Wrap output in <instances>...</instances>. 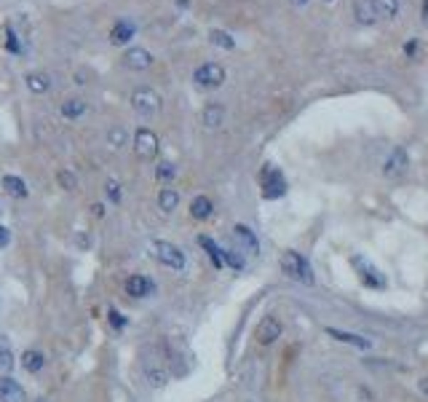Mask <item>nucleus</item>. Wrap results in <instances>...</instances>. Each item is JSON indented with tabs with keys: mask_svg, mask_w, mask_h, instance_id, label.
<instances>
[{
	"mask_svg": "<svg viewBox=\"0 0 428 402\" xmlns=\"http://www.w3.org/2000/svg\"><path fill=\"white\" fill-rule=\"evenodd\" d=\"M281 268H284V274L289 279L295 282H303V284H313V271L308 266V260L300 252H284L281 255Z\"/></svg>",
	"mask_w": 428,
	"mask_h": 402,
	"instance_id": "nucleus-1",
	"label": "nucleus"
},
{
	"mask_svg": "<svg viewBox=\"0 0 428 402\" xmlns=\"http://www.w3.org/2000/svg\"><path fill=\"white\" fill-rule=\"evenodd\" d=\"M260 185H263L265 199H281L286 193V180L284 175L273 167V164H265L263 175H260Z\"/></svg>",
	"mask_w": 428,
	"mask_h": 402,
	"instance_id": "nucleus-2",
	"label": "nucleus"
},
{
	"mask_svg": "<svg viewBox=\"0 0 428 402\" xmlns=\"http://www.w3.org/2000/svg\"><path fill=\"white\" fill-rule=\"evenodd\" d=\"M153 255L158 263H164L166 268H174V271H182L185 268V252L179 249L172 242H153Z\"/></svg>",
	"mask_w": 428,
	"mask_h": 402,
	"instance_id": "nucleus-3",
	"label": "nucleus"
},
{
	"mask_svg": "<svg viewBox=\"0 0 428 402\" xmlns=\"http://www.w3.org/2000/svg\"><path fill=\"white\" fill-rule=\"evenodd\" d=\"M132 108L140 113L142 118H150V115H155L158 108H161V97H158L153 89H137L132 94Z\"/></svg>",
	"mask_w": 428,
	"mask_h": 402,
	"instance_id": "nucleus-4",
	"label": "nucleus"
},
{
	"mask_svg": "<svg viewBox=\"0 0 428 402\" xmlns=\"http://www.w3.org/2000/svg\"><path fill=\"white\" fill-rule=\"evenodd\" d=\"M193 81H196L198 86H204V89H217V86H222V81H225V70L217 62H207V65H201L193 73Z\"/></svg>",
	"mask_w": 428,
	"mask_h": 402,
	"instance_id": "nucleus-5",
	"label": "nucleus"
},
{
	"mask_svg": "<svg viewBox=\"0 0 428 402\" xmlns=\"http://www.w3.org/2000/svg\"><path fill=\"white\" fill-rule=\"evenodd\" d=\"M351 263H353V268L359 271V279H362L367 287H375V290L385 287V277L370 263V260H367V257H353Z\"/></svg>",
	"mask_w": 428,
	"mask_h": 402,
	"instance_id": "nucleus-6",
	"label": "nucleus"
},
{
	"mask_svg": "<svg viewBox=\"0 0 428 402\" xmlns=\"http://www.w3.org/2000/svg\"><path fill=\"white\" fill-rule=\"evenodd\" d=\"M134 150L142 161H150V158L158 156V137L150 129H140L134 134Z\"/></svg>",
	"mask_w": 428,
	"mask_h": 402,
	"instance_id": "nucleus-7",
	"label": "nucleus"
},
{
	"mask_svg": "<svg viewBox=\"0 0 428 402\" xmlns=\"http://www.w3.org/2000/svg\"><path fill=\"white\" fill-rule=\"evenodd\" d=\"M281 330H284V327H281V322H278L276 316H265L263 322L257 324L254 338H257L263 346H271L273 341H278V338H281Z\"/></svg>",
	"mask_w": 428,
	"mask_h": 402,
	"instance_id": "nucleus-8",
	"label": "nucleus"
},
{
	"mask_svg": "<svg viewBox=\"0 0 428 402\" xmlns=\"http://www.w3.org/2000/svg\"><path fill=\"white\" fill-rule=\"evenodd\" d=\"M0 402H27V394L14 378H0Z\"/></svg>",
	"mask_w": 428,
	"mask_h": 402,
	"instance_id": "nucleus-9",
	"label": "nucleus"
},
{
	"mask_svg": "<svg viewBox=\"0 0 428 402\" xmlns=\"http://www.w3.org/2000/svg\"><path fill=\"white\" fill-rule=\"evenodd\" d=\"M123 65L132 67V70H147V67L153 65V56H150V51H145V48H129L123 54Z\"/></svg>",
	"mask_w": 428,
	"mask_h": 402,
	"instance_id": "nucleus-10",
	"label": "nucleus"
},
{
	"mask_svg": "<svg viewBox=\"0 0 428 402\" xmlns=\"http://www.w3.org/2000/svg\"><path fill=\"white\" fill-rule=\"evenodd\" d=\"M126 292L134 295V298H145V295H153L155 284L147 277H129L126 279Z\"/></svg>",
	"mask_w": 428,
	"mask_h": 402,
	"instance_id": "nucleus-11",
	"label": "nucleus"
},
{
	"mask_svg": "<svg viewBox=\"0 0 428 402\" xmlns=\"http://www.w3.org/2000/svg\"><path fill=\"white\" fill-rule=\"evenodd\" d=\"M327 335H332V338H335V341H340V344H351V346H356V349L372 346L364 335H353V333H345V330H335V327H327Z\"/></svg>",
	"mask_w": 428,
	"mask_h": 402,
	"instance_id": "nucleus-12",
	"label": "nucleus"
},
{
	"mask_svg": "<svg viewBox=\"0 0 428 402\" xmlns=\"http://www.w3.org/2000/svg\"><path fill=\"white\" fill-rule=\"evenodd\" d=\"M407 161H409V158H407L404 150H402V148H396V150H394V156H391V158H388V161H385L383 172H385V175H388V177H396V175H402V172H404Z\"/></svg>",
	"mask_w": 428,
	"mask_h": 402,
	"instance_id": "nucleus-13",
	"label": "nucleus"
},
{
	"mask_svg": "<svg viewBox=\"0 0 428 402\" xmlns=\"http://www.w3.org/2000/svg\"><path fill=\"white\" fill-rule=\"evenodd\" d=\"M372 3V11L377 16V22L380 19H394L396 11H399V0H370Z\"/></svg>",
	"mask_w": 428,
	"mask_h": 402,
	"instance_id": "nucleus-14",
	"label": "nucleus"
},
{
	"mask_svg": "<svg viewBox=\"0 0 428 402\" xmlns=\"http://www.w3.org/2000/svg\"><path fill=\"white\" fill-rule=\"evenodd\" d=\"M233 231H236V239L241 242V247L246 249V252H252V255H257V252H260V244H257V239H254V234L249 231V228H246V225H236Z\"/></svg>",
	"mask_w": 428,
	"mask_h": 402,
	"instance_id": "nucleus-15",
	"label": "nucleus"
},
{
	"mask_svg": "<svg viewBox=\"0 0 428 402\" xmlns=\"http://www.w3.org/2000/svg\"><path fill=\"white\" fill-rule=\"evenodd\" d=\"M134 38V24L132 22H118L115 27H113V33H110V41L115 46H121V43H129Z\"/></svg>",
	"mask_w": 428,
	"mask_h": 402,
	"instance_id": "nucleus-16",
	"label": "nucleus"
},
{
	"mask_svg": "<svg viewBox=\"0 0 428 402\" xmlns=\"http://www.w3.org/2000/svg\"><path fill=\"white\" fill-rule=\"evenodd\" d=\"M198 244L207 249V255L212 257V263H214V268H222L225 263H222V249L217 244H214V239H209V236H198Z\"/></svg>",
	"mask_w": 428,
	"mask_h": 402,
	"instance_id": "nucleus-17",
	"label": "nucleus"
},
{
	"mask_svg": "<svg viewBox=\"0 0 428 402\" xmlns=\"http://www.w3.org/2000/svg\"><path fill=\"white\" fill-rule=\"evenodd\" d=\"M190 215L196 220H207L209 215H212V201L207 196H196V199L190 201Z\"/></svg>",
	"mask_w": 428,
	"mask_h": 402,
	"instance_id": "nucleus-18",
	"label": "nucleus"
},
{
	"mask_svg": "<svg viewBox=\"0 0 428 402\" xmlns=\"http://www.w3.org/2000/svg\"><path fill=\"white\" fill-rule=\"evenodd\" d=\"M3 188H6L9 196H16V199H24V196H27V185H24L19 177H14V175H6V177H3Z\"/></svg>",
	"mask_w": 428,
	"mask_h": 402,
	"instance_id": "nucleus-19",
	"label": "nucleus"
},
{
	"mask_svg": "<svg viewBox=\"0 0 428 402\" xmlns=\"http://www.w3.org/2000/svg\"><path fill=\"white\" fill-rule=\"evenodd\" d=\"M14 368V349L6 335H0V373Z\"/></svg>",
	"mask_w": 428,
	"mask_h": 402,
	"instance_id": "nucleus-20",
	"label": "nucleus"
},
{
	"mask_svg": "<svg viewBox=\"0 0 428 402\" xmlns=\"http://www.w3.org/2000/svg\"><path fill=\"white\" fill-rule=\"evenodd\" d=\"M356 19L362 24H375L377 22V16L372 11V3L370 0H356Z\"/></svg>",
	"mask_w": 428,
	"mask_h": 402,
	"instance_id": "nucleus-21",
	"label": "nucleus"
},
{
	"mask_svg": "<svg viewBox=\"0 0 428 402\" xmlns=\"http://www.w3.org/2000/svg\"><path fill=\"white\" fill-rule=\"evenodd\" d=\"M22 368L27 370V373H38V370L43 368V354L41 351H24L22 354Z\"/></svg>",
	"mask_w": 428,
	"mask_h": 402,
	"instance_id": "nucleus-22",
	"label": "nucleus"
},
{
	"mask_svg": "<svg viewBox=\"0 0 428 402\" xmlns=\"http://www.w3.org/2000/svg\"><path fill=\"white\" fill-rule=\"evenodd\" d=\"M177 204H179V196H177L172 188H164L161 193H158V207H161L164 212H174Z\"/></svg>",
	"mask_w": 428,
	"mask_h": 402,
	"instance_id": "nucleus-23",
	"label": "nucleus"
},
{
	"mask_svg": "<svg viewBox=\"0 0 428 402\" xmlns=\"http://www.w3.org/2000/svg\"><path fill=\"white\" fill-rule=\"evenodd\" d=\"M222 115H225V110H222L220 105H209L207 110H204V123H207L209 129H217L222 123Z\"/></svg>",
	"mask_w": 428,
	"mask_h": 402,
	"instance_id": "nucleus-24",
	"label": "nucleus"
},
{
	"mask_svg": "<svg viewBox=\"0 0 428 402\" xmlns=\"http://www.w3.org/2000/svg\"><path fill=\"white\" fill-rule=\"evenodd\" d=\"M209 41L214 46H220V48H233V46H236V41H233L228 33H222V30H212V33H209Z\"/></svg>",
	"mask_w": 428,
	"mask_h": 402,
	"instance_id": "nucleus-25",
	"label": "nucleus"
},
{
	"mask_svg": "<svg viewBox=\"0 0 428 402\" xmlns=\"http://www.w3.org/2000/svg\"><path fill=\"white\" fill-rule=\"evenodd\" d=\"M83 110H86V105H83L80 100H67L65 105H62V113H65L67 118H78Z\"/></svg>",
	"mask_w": 428,
	"mask_h": 402,
	"instance_id": "nucleus-26",
	"label": "nucleus"
},
{
	"mask_svg": "<svg viewBox=\"0 0 428 402\" xmlns=\"http://www.w3.org/2000/svg\"><path fill=\"white\" fill-rule=\"evenodd\" d=\"M27 86L33 91H46L48 89V76H43V73H33V76H27Z\"/></svg>",
	"mask_w": 428,
	"mask_h": 402,
	"instance_id": "nucleus-27",
	"label": "nucleus"
},
{
	"mask_svg": "<svg viewBox=\"0 0 428 402\" xmlns=\"http://www.w3.org/2000/svg\"><path fill=\"white\" fill-rule=\"evenodd\" d=\"M155 177L158 180H172L174 177V164H161L158 172H155Z\"/></svg>",
	"mask_w": 428,
	"mask_h": 402,
	"instance_id": "nucleus-28",
	"label": "nucleus"
},
{
	"mask_svg": "<svg viewBox=\"0 0 428 402\" xmlns=\"http://www.w3.org/2000/svg\"><path fill=\"white\" fill-rule=\"evenodd\" d=\"M108 193H110V199L115 201V204L121 201V190H118V182H115V180H110V182H108Z\"/></svg>",
	"mask_w": 428,
	"mask_h": 402,
	"instance_id": "nucleus-29",
	"label": "nucleus"
},
{
	"mask_svg": "<svg viewBox=\"0 0 428 402\" xmlns=\"http://www.w3.org/2000/svg\"><path fill=\"white\" fill-rule=\"evenodd\" d=\"M110 322L115 324V327H123V324H126V319H123V316L115 311V309H110Z\"/></svg>",
	"mask_w": 428,
	"mask_h": 402,
	"instance_id": "nucleus-30",
	"label": "nucleus"
},
{
	"mask_svg": "<svg viewBox=\"0 0 428 402\" xmlns=\"http://www.w3.org/2000/svg\"><path fill=\"white\" fill-rule=\"evenodd\" d=\"M9 239H11V234H9V231H6L3 225H0V247H6V244H9Z\"/></svg>",
	"mask_w": 428,
	"mask_h": 402,
	"instance_id": "nucleus-31",
	"label": "nucleus"
},
{
	"mask_svg": "<svg viewBox=\"0 0 428 402\" xmlns=\"http://www.w3.org/2000/svg\"><path fill=\"white\" fill-rule=\"evenodd\" d=\"M123 137H126V134H123V129H121V132H118V129H113V132H110L113 143H123Z\"/></svg>",
	"mask_w": 428,
	"mask_h": 402,
	"instance_id": "nucleus-32",
	"label": "nucleus"
},
{
	"mask_svg": "<svg viewBox=\"0 0 428 402\" xmlns=\"http://www.w3.org/2000/svg\"><path fill=\"white\" fill-rule=\"evenodd\" d=\"M59 180H62V185H65V188H73V177H70L67 172H62V175H59Z\"/></svg>",
	"mask_w": 428,
	"mask_h": 402,
	"instance_id": "nucleus-33",
	"label": "nucleus"
},
{
	"mask_svg": "<svg viewBox=\"0 0 428 402\" xmlns=\"http://www.w3.org/2000/svg\"><path fill=\"white\" fill-rule=\"evenodd\" d=\"M9 38H11V41H9V48H11V51H19V41H16V35L9 33Z\"/></svg>",
	"mask_w": 428,
	"mask_h": 402,
	"instance_id": "nucleus-34",
	"label": "nucleus"
},
{
	"mask_svg": "<svg viewBox=\"0 0 428 402\" xmlns=\"http://www.w3.org/2000/svg\"><path fill=\"white\" fill-rule=\"evenodd\" d=\"M420 16H423V24L428 27V0H423V9H420Z\"/></svg>",
	"mask_w": 428,
	"mask_h": 402,
	"instance_id": "nucleus-35",
	"label": "nucleus"
},
{
	"mask_svg": "<svg viewBox=\"0 0 428 402\" xmlns=\"http://www.w3.org/2000/svg\"><path fill=\"white\" fill-rule=\"evenodd\" d=\"M420 391H423V394H426V397H428V378L420 381Z\"/></svg>",
	"mask_w": 428,
	"mask_h": 402,
	"instance_id": "nucleus-36",
	"label": "nucleus"
},
{
	"mask_svg": "<svg viewBox=\"0 0 428 402\" xmlns=\"http://www.w3.org/2000/svg\"><path fill=\"white\" fill-rule=\"evenodd\" d=\"M289 3H292V6H306L308 0H289Z\"/></svg>",
	"mask_w": 428,
	"mask_h": 402,
	"instance_id": "nucleus-37",
	"label": "nucleus"
},
{
	"mask_svg": "<svg viewBox=\"0 0 428 402\" xmlns=\"http://www.w3.org/2000/svg\"><path fill=\"white\" fill-rule=\"evenodd\" d=\"M38 402H48V400H38Z\"/></svg>",
	"mask_w": 428,
	"mask_h": 402,
	"instance_id": "nucleus-38",
	"label": "nucleus"
},
{
	"mask_svg": "<svg viewBox=\"0 0 428 402\" xmlns=\"http://www.w3.org/2000/svg\"><path fill=\"white\" fill-rule=\"evenodd\" d=\"M327 3H332V0H327Z\"/></svg>",
	"mask_w": 428,
	"mask_h": 402,
	"instance_id": "nucleus-39",
	"label": "nucleus"
}]
</instances>
